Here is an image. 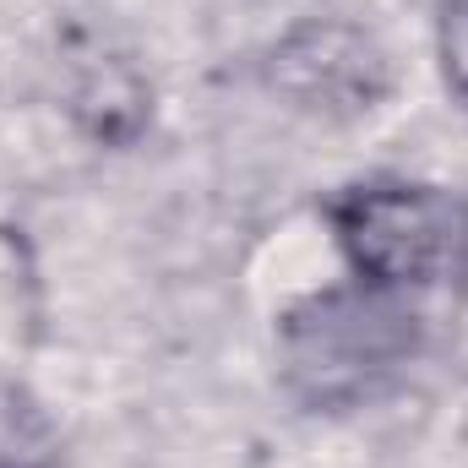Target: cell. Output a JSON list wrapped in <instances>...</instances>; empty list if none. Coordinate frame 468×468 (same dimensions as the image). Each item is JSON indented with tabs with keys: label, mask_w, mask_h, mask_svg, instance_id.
<instances>
[{
	"label": "cell",
	"mask_w": 468,
	"mask_h": 468,
	"mask_svg": "<svg viewBox=\"0 0 468 468\" xmlns=\"http://www.w3.org/2000/svg\"><path fill=\"white\" fill-rule=\"evenodd\" d=\"M322 224L333 234L344 278L420 305L468 300L463 191L414 175H365L322 202Z\"/></svg>",
	"instance_id": "7a4b0ae2"
},
{
	"label": "cell",
	"mask_w": 468,
	"mask_h": 468,
	"mask_svg": "<svg viewBox=\"0 0 468 468\" xmlns=\"http://www.w3.org/2000/svg\"><path fill=\"white\" fill-rule=\"evenodd\" d=\"M0 468H33V463H16V458H0Z\"/></svg>",
	"instance_id": "8992f818"
},
{
	"label": "cell",
	"mask_w": 468,
	"mask_h": 468,
	"mask_svg": "<svg viewBox=\"0 0 468 468\" xmlns=\"http://www.w3.org/2000/svg\"><path fill=\"white\" fill-rule=\"evenodd\" d=\"M431 344V305L338 278L327 289L300 294L278 327V387L316 414H338L370 403L387 381H398Z\"/></svg>",
	"instance_id": "6da1fadb"
},
{
	"label": "cell",
	"mask_w": 468,
	"mask_h": 468,
	"mask_svg": "<svg viewBox=\"0 0 468 468\" xmlns=\"http://www.w3.org/2000/svg\"><path fill=\"white\" fill-rule=\"evenodd\" d=\"M436 71H441L447 99L468 115V0L436 5Z\"/></svg>",
	"instance_id": "5b68a950"
},
{
	"label": "cell",
	"mask_w": 468,
	"mask_h": 468,
	"mask_svg": "<svg viewBox=\"0 0 468 468\" xmlns=\"http://www.w3.org/2000/svg\"><path fill=\"white\" fill-rule=\"evenodd\" d=\"M71 110L99 142H131L147 125V88L125 60H99L82 71Z\"/></svg>",
	"instance_id": "277c9868"
},
{
	"label": "cell",
	"mask_w": 468,
	"mask_h": 468,
	"mask_svg": "<svg viewBox=\"0 0 468 468\" xmlns=\"http://www.w3.org/2000/svg\"><path fill=\"white\" fill-rule=\"evenodd\" d=\"M267 88L305 115H370L392 88V60L349 16H305L267 49Z\"/></svg>",
	"instance_id": "3957f363"
}]
</instances>
